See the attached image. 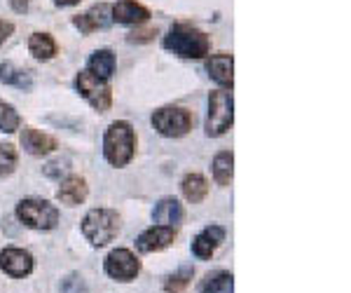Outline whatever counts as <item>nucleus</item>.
Listing matches in <instances>:
<instances>
[{
	"instance_id": "f257e3e1",
	"label": "nucleus",
	"mask_w": 351,
	"mask_h": 293,
	"mask_svg": "<svg viewBox=\"0 0 351 293\" xmlns=\"http://www.w3.org/2000/svg\"><path fill=\"white\" fill-rule=\"evenodd\" d=\"M164 47L183 59H204L211 49V38L190 24H176L164 36Z\"/></svg>"
},
{
	"instance_id": "f03ea898",
	"label": "nucleus",
	"mask_w": 351,
	"mask_h": 293,
	"mask_svg": "<svg viewBox=\"0 0 351 293\" xmlns=\"http://www.w3.org/2000/svg\"><path fill=\"white\" fill-rule=\"evenodd\" d=\"M136 134L127 120H117L108 127L104 137V155L112 167H124L134 160Z\"/></svg>"
},
{
	"instance_id": "7ed1b4c3",
	"label": "nucleus",
	"mask_w": 351,
	"mask_h": 293,
	"mask_svg": "<svg viewBox=\"0 0 351 293\" xmlns=\"http://www.w3.org/2000/svg\"><path fill=\"white\" fill-rule=\"evenodd\" d=\"M120 233V216L110 209H92L82 221V235L94 246H104Z\"/></svg>"
},
{
	"instance_id": "20e7f679",
	"label": "nucleus",
	"mask_w": 351,
	"mask_h": 293,
	"mask_svg": "<svg viewBox=\"0 0 351 293\" xmlns=\"http://www.w3.org/2000/svg\"><path fill=\"white\" fill-rule=\"evenodd\" d=\"M16 218L33 230H54L59 223V209L47 200L28 197L16 204Z\"/></svg>"
},
{
	"instance_id": "39448f33",
	"label": "nucleus",
	"mask_w": 351,
	"mask_h": 293,
	"mask_svg": "<svg viewBox=\"0 0 351 293\" xmlns=\"http://www.w3.org/2000/svg\"><path fill=\"white\" fill-rule=\"evenodd\" d=\"M234 122V99L228 89H218L208 97L206 134L208 137H223Z\"/></svg>"
},
{
	"instance_id": "423d86ee",
	"label": "nucleus",
	"mask_w": 351,
	"mask_h": 293,
	"mask_svg": "<svg viewBox=\"0 0 351 293\" xmlns=\"http://www.w3.org/2000/svg\"><path fill=\"white\" fill-rule=\"evenodd\" d=\"M195 125V117L190 110L178 108V106H167L152 113V127L167 139H180L190 132Z\"/></svg>"
},
{
	"instance_id": "0eeeda50",
	"label": "nucleus",
	"mask_w": 351,
	"mask_h": 293,
	"mask_svg": "<svg viewBox=\"0 0 351 293\" xmlns=\"http://www.w3.org/2000/svg\"><path fill=\"white\" fill-rule=\"evenodd\" d=\"M75 89L82 94L84 99L92 104V108L99 113H106L112 104V92L110 84L104 80V78L94 75L92 71H80L75 78Z\"/></svg>"
},
{
	"instance_id": "6e6552de",
	"label": "nucleus",
	"mask_w": 351,
	"mask_h": 293,
	"mask_svg": "<svg viewBox=\"0 0 351 293\" xmlns=\"http://www.w3.org/2000/svg\"><path fill=\"white\" fill-rule=\"evenodd\" d=\"M106 272L117 281H132L138 274V261L129 249H115L106 258Z\"/></svg>"
},
{
	"instance_id": "1a4fd4ad",
	"label": "nucleus",
	"mask_w": 351,
	"mask_h": 293,
	"mask_svg": "<svg viewBox=\"0 0 351 293\" xmlns=\"http://www.w3.org/2000/svg\"><path fill=\"white\" fill-rule=\"evenodd\" d=\"M0 270L8 272L10 277L21 279L33 272V256L24 249H14V246L3 249L0 251Z\"/></svg>"
},
{
	"instance_id": "9d476101",
	"label": "nucleus",
	"mask_w": 351,
	"mask_h": 293,
	"mask_svg": "<svg viewBox=\"0 0 351 293\" xmlns=\"http://www.w3.org/2000/svg\"><path fill=\"white\" fill-rule=\"evenodd\" d=\"M176 235L178 233L171 225H155V228H148L145 233H141V237L136 239V246L143 253H155L167 249L169 244H173Z\"/></svg>"
},
{
	"instance_id": "9b49d317",
	"label": "nucleus",
	"mask_w": 351,
	"mask_h": 293,
	"mask_svg": "<svg viewBox=\"0 0 351 293\" xmlns=\"http://www.w3.org/2000/svg\"><path fill=\"white\" fill-rule=\"evenodd\" d=\"M110 21H112V16H110L108 3H99V5H94L92 10H87L84 14L73 16V24H75V28H80V33H84V36L99 31V28H108Z\"/></svg>"
},
{
	"instance_id": "f8f14e48",
	"label": "nucleus",
	"mask_w": 351,
	"mask_h": 293,
	"mask_svg": "<svg viewBox=\"0 0 351 293\" xmlns=\"http://www.w3.org/2000/svg\"><path fill=\"white\" fill-rule=\"evenodd\" d=\"M110 16L117 24H143L150 19V10L136 0H117L110 8Z\"/></svg>"
},
{
	"instance_id": "ddd939ff",
	"label": "nucleus",
	"mask_w": 351,
	"mask_h": 293,
	"mask_svg": "<svg viewBox=\"0 0 351 293\" xmlns=\"http://www.w3.org/2000/svg\"><path fill=\"white\" fill-rule=\"evenodd\" d=\"M225 239V230L220 228V225H208L204 233H199L192 242V253H195L197 258H202V261H206V258L213 256V251L220 246V242Z\"/></svg>"
},
{
	"instance_id": "4468645a",
	"label": "nucleus",
	"mask_w": 351,
	"mask_h": 293,
	"mask_svg": "<svg viewBox=\"0 0 351 293\" xmlns=\"http://www.w3.org/2000/svg\"><path fill=\"white\" fill-rule=\"evenodd\" d=\"M89 195V188H87V181L82 176H68L61 181L59 190H56V197L59 202H64L68 207H77L87 200Z\"/></svg>"
},
{
	"instance_id": "2eb2a0df",
	"label": "nucleus",
	"mask_w": 351,
	"mask_h": 293,
	"mask_svg": "<svg viewBox=\"0 0 351 293\" xmlns=\"http://www.w3.org/2000/svg\"><path fill=\"white\" fill-rule=\"evenodd\" d=\"M206 71L218 84L232 89V84H234V59H232V54L211 56V59L206 61Z\"/></svg>"
},
{
	"instance_id": "dca6fc26",
	"label": "nucleus",
	"mask_w": 351,
	"mask_h": 293,
	"mask_svg": "<svg viewBox=\"0 0 351 293\" xmlns=\"http://www.w3.org/2000/svg\"><path fill=\"white\" fill-rule=\"evenodd\" d=\"M21 145H24L26 153L40 157V155L52 153V150L56 148V141L49 137V134H43L33 127H26L24 132H21Z\"/></svg>"
},
{
	"instance_id": "f3484780",
	"label": "nucleus",
	"mask_w": 351,
	"mask_h": 293,
	"mask_svg": "<svg viewBox=\"0 0 351 293\" xmlns=\"http://www.w3.org/2000/svg\"><path fill=\"white\" fill-rule=\"evenodd\" d=\"M185 211H183V204H180L176 197H164V200L157 202V207L152 209V218L162 225H178L183 221Z\"/></svg>"
},
{
	"instance_id": "a211bd4d",
	"label": "nucleus",
	"mask_w": 351,
	"mask_h": 293,
	"mask_svg": "<svg viewBox=\"0 0 351 293\" xmlns=\"http://www.w3.org/2000/svg\"><path fill=\"white\" fill-rule=\"evenodd\" d=\"M0 82L28 92V89H33V73L26 69H16L14 64L5 61V64H0Z\"/></svg>"
},
{
	"instance_id": "6ab92c4d",
	"label": "nucleus",
	"mask_w": 351,
	"mask_h": 293,
	"mask_svg": "<svg viewBox=\"0 0 351 293\" xmlns=\"http://www.w3.org/2000/svg\"><path fill=\"white\" fill-rule=\"evenodd\" d=\"M28 52L40 61H49L56 54L54 38L49 36V33H33V36L28 38Z\"/></svg>"
},
{
	"instance_id": "aec40b11",
	"label": "nucleus",
	"mask_w": 351,
	"mask_h": 293,
	"mask_svg": "<svg viewBox=\"0 0 351 293\" xmlns=\"http://www.w3.org/2000/svg\"><path fill=\"white\" fill-rule=\"evenodd\" d=\"M180 190H183L185 200L197 204V202H202L204 197L208 195V183L202 174H188V176L183 178V183H180Z\"/></svg>"
},
{
	"instance_id": "412c9836",
	"label": "nucleus",
	"mask_w": 351,
	"mask_h": 293,
	"mask_svg": "<svg viewBox=\"0 0 351 293\" xmlns=\"http://www.w3.org/2000/svg\"><path fill=\"white\" fill-rule=\"evenodd\" d=\"M232 174H234V155L230 150H223L213 157V178H216L218 185L228 188L232 183Z\"/></svg>"
},
{
	"instance_id": "4be33fe9",
	"label": "nucleus",
	"mask_w": 351,
	"mask_h": 293,
	"mask_svg": "<svg viewBox=\"0 0 351 293\" xmlns=\"http://www.w3.org/2000/svg\"><path fill=\"white\" fill-rule=\"evenodd\" d=\"M94 75L104 78V80H108L112 75V71H115V54L110 52V49H96V52L89 56V69Z\"/></svg>"
},
{
	"instance_id": "5701e85b",
	"label": "nucleus",
	"mask_w": 351,
	"mask_h": 293,
	"mask_svg": "<svg viewBox=\"0 0 351 293\" xmlns=\"http://www.w3.org/2000/svg\"><path fill=\"white\" fill-rule=\"evenodd\" d=\"M202 293H234V277L230 272H216L204 281Z\"/></svg>"
},
{
	"instance_id": "b1692460",
	"label": "nucleus",
	"mask_w": 351,
	"mask_h": 293,
	"mask_svg": "<svg viewBox=\"0 0 351 293\" xmlns=\"http://www.w3.org/2000/svg\"><path fill=\"white\" fill-rule=\"evenodd\" d=\"M19 113H16L12 106L0 101V132L3 134H14L19 129Z\"/></svg>"
},
{
	"instance_id": "393cba45",
	"label": "nucleus",
	"mask_w": 351,
	"mask_h": 293,
	"mask_svg": "<svg viewBox=\"0 0 351 293\" xmlns=\"http://www.w3.org/2000/svg\"><path fill=\"white\" fill-rule=\"evenodd\" d=\"M16 160H19V155H16V148L12 143H0V178L10 176V174L16 169Z\"/></svg>"
},
{
	"instance_id": "a878e982",
	"label": "nucleus",
	"mask_w": 351,
	"mask_h": 293,
	"mask_svg": "<svg viewBox=\"0 0 351 293\" xmlns=\"http://www.w3.org/2000/svg\"><path fill=\"white\" fill-rule=\"evenodd\" d=\"M190 279H192V268H183L164 281V289H167V293H183L185 286L190 284Z\"/></svg>"
},
{
	"instance_id": "bb28decb",
	"label": "nucleus",
	"mask_w": 351,
	"mask_h": 293,
	"mask_svg": "<svg viewBox=\"0 0 351 293\" xmlns=\"http://www.w3.org/2000/svg\"><path fill=\"white\" fill-rule=\"evenodd\" d=\"M61 293H89V289L80 274H68V277L61 281Z\"/></svg>"
},
{
	"instance_id": "cd10ccee",
	"label": "nucleus",
	"mask_w": 351,
	"mask_h": 293,
	"mask_svg": "<svg viewBox=\"0 0 351 293\" xmlns=\"http://www.w3.org/2000/svg\"><path fill=\"white\" fill-rule=\"evenodd\" d=\"M155 36H157L155 28H150V31H134L132 36H129V43H148Z\"/></svg>"
},
{
	"instance_id": "c85d7f7f",
	"label": "nucleus",
	"mask_w": 351,
	"mask_h": 293,
	"mask_svg": "<svg viewBox=\"0 0 351 293\" xmlns=\"http://www.w3.org/2000/svg\"><path fill=\"white\" fill-rule=\"evenodd\" d=\"M68 165V160H64V162H52V165H47V169H45V174H47V176H54V178H59V174H64L66 172V167Z\"/></svg>"
},
{
	"instance_id": "c756f323",
	"label": "nucleus",
	"mask_w": 351,
	"mask_h": 293,
	"mask_svg": "<svg viewBox=\"0 0 351 293\" xmlns=\"http://www.w3.org/2000/svg\"><path fill=\"white\" fill-rule=\"evenodd\" d=\"M14 33V24L8 19H0V45H3L5 40H8L10 36Z\"/></svg>"
},
{
	"instance_id": "7c9ffc66",
	"label": "nucleus",
	"mask_w": 351,
	"mask_h": 293,
	"mask_svg": "<svg viewBox=\"0 0 351 293\" xmlns=\"http://www.w3.org/2000/svg\"><path fill=\"white\" fill-rule=\"evenodd\" d=\"M28 3H31V0H10V5H12V10L14 12H26L28 10Z\"/></svg>"
},
{
	"instance_id": "2f4dec72",
	"label": "nucleus",
	"mask_w": 351,
	"mask_h": 293,
	"mask_svg": "<svg viewBox=\"0 0 351 293\" xmlns=\"http://www.w3.org/2000/svg\"><path fill=\"white\" fill-rule=\"evenodd\" d=\"M80 0H54L56 8H73V5H77Z\"/></svg>"
}]
</instances>
